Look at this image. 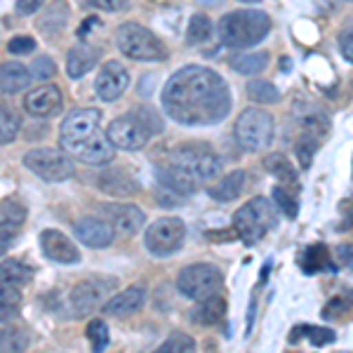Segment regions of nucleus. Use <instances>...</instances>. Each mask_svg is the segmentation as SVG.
Listing matches in <instances>:
<instances>
[{
  "label": "nucleus",
  "instance_id": "1",
  "mask_svg": "<svg viewBox=\"0 0 353 353\" xmlns=\"http://www.w3.org/2000/svg\"><path fill=\"white\" fill-rule=\"evenodd\" d=\"M163 109L174 123L186 128H210L231 113L229 85L217 71L189 64L179 68L165 83Z\"/></svg>",
  "mask_w": 353,
  "mask_h": 353
},
{
  "label": "nucleus",
  "instance_id": "2",
  "mask_svg": "<svg viewBox=\"0 0 353 353\" xmlns=\"http://www.w3.org/2000/svg\"><path fill=\"white\" fill-rule=\"evenodd\" d=\"M221 172V161L212 146L189 141L170 151L168 161L158 170V181L172 186L181 196H193L205 181H212Z\"/></svg>",
  "mask_w": 353,
  "mask_h": 353
},
{
  "label": "nucleus",
  "instance_id": "3",
  "mask_svg": "<svg viewBox=\"0 0 353 353\" xmlns=\"http://www.w3.org/2000/svg\"><path fill=\"white\" fill-rule=\"evenodd\" d=\"M271 31V17L264 10H236L219 19L221 43L233 50H248L264 41Z\"/></svg>",
  "mask_w": 353,
  "mask_h": 353
},
{
  "label": "nucleus",
  "instance_id": "4",
  "mask_svg": "<svg viewBox=\"0 0 353 353\" xmlns=\"http://www.w3.org/2000/svg\"><path fill=\"white\" fill-rule=\"evenodd\" d=\"M273 205L271 201H266V198L257 196L236 210V214H233V231L238 233V238H241L245 245L259 243L271 229H276L278 219H276Z\"/></svg>",
  "mask_w": 353,
  "mask_h": 353
},
{
  "label": "nucleus",
  "instance_id": "5",
  "mask_svg": "<svg viewBox=\"0 0 353 353\" xmlns=\"http://www.w3.org/2000/svg\"><path fill=\"white\" fill-rule=\"evenodd\" d=\"M116 45L132 61H161L168 57L161 38H156V33L137 21H125L118 26Z\"/></svg>",
  "mask_w": 353,
  "mask_h": 353
},
{
  "label": "nucleus",
  "instance_id": "6",
  "mask_svg": "<svg viewBox=\"0 0 353 353\" xmlns=\"http://www.w3.org/2000/svg\"><path fill=\"white\" fill-rule=\"evenodd\" d=\"M233 134H236V141L241 144L243 151L259 153L273 144L276 123H273L271 113H266L264 109H245L238 116Z\"/></svg>",
  "mask_w": 353,
  "mask_h": 353
},
{
  "label": "nucleus",
  "instance_id": "7",
  "mask_svg": "<svg viewBox=\"0 0 353 353\" xmlns=\"http://www.w3.org/2000/svg\"><path fill=\"white\" fill-rule=\"evenodd\" d=\"M221 271L214 264H205V261H198V264H189L179 271L176 276V290L184 294L186 299H208L212 294H217L221 290Z\"/></svg>",
  "mask_w": 353,
  "mask_h": 353
},
{
  "label": "nucleus",
  "instance_id": "8",
  "mask_svg": "<svg viewBox=\"0 0 353 353\" xmlns=\"http://www.w3.org/2000/svg\"><path fill=\"white\" fill-rule=\"evenodd\" d=\"M109 139L113 141L116 149H123V151H139L149 144V139L156 132L151 130V125L146 123V118L141 116V111H130L125 116L116 118L109 130H106Z\"/></svg>",
  "mask_w": 353,
  "mask_h": 353
},
{
  "label": "nucleus",
  "instance_id": "9",
  "mask_svg": "<svg viewBox=\"0 0 353 353\" xmlns=\"http://www.w3.org/2000/svg\"><path fill=\"white\" fill-rule=\"evenodd\" d=\"M24 165L33 174H38L45 181H52V184L71 179L76 172L71 156L64 149H33L24 156Z\"/></svg>",
  "mask_w": 353,
  "mask_h": 353
},
{
  "label": "nucleus",
  "instance_id": "10",
  "mask_svg": "<svg viewBox=\"0 0 353 353\" xmlns=\"http://www.w3.org/2000/svg\"><path fill=\"white\" fill-rule=\"evenodd\" d=\"M186 238V226L176 217H163L156 219L144 233V245L153 257H170L179 252Z\"/></svg>",
  "mask_w": 353,
  "mask_h": 353
},
{
  "label": "nucleus",
  "instance_id": "11",
  "mask_svg": "<svg viewBox=\"0 0 353 353\" xmlns=\"http://www.w3.org/2000/svg\"><path fill=\"white\" fill-rule=\"evenodd\" d=\"M101 111L99 109H76L64 118L59 128V144L66 153H71L76 146L88 141L90 137L99 132Z\"/></svg>",
  "mask_w": 353,
  "mask_h": 353
},
{
  "label": "nucleus",
  "instance_id": "12",
  "mask_svg": "<svg viewBox=\"0 0 353 353\" xmlns=\"http://www.w3.org/2000/svg\"><path fill=\"white\" fill-rule=\"evenodd\" d=\"M116 290V281L113 278H88V281H81L71 292V306L76 316H88L109 301V294Z\"/></svg>",
  "mask_w": 353,
  "mask_h": 353
},
{
  "label": "nucleus",
  "instance_id": "13",
  "mask_svg": "<svg viewBox=\"0 0 353 353\" xmlns=\"http://www.w3.org/2000/svg\"><path fill=\"white\" fill-rule=\"evenodd\" d=\"M130 85V73L125 71V66L121 61H106L101 66L99 76L94 81V92L101 101H116L121 99L123 92Z\"/></svg>",
  "mask_w": 353,
  "mask_h": 353
},
{
  "label": "nucleus",
  "instance_id": "14",
  "mask_svg": "<svg viewBox=\"0 0 353 353\" xmlns=\"http://www.w3.org/2000/svg\"><path fill=\"white\" fill-rule=\"evenodd\" d=\"M68 156L76 158L78 163L101 168V165H109L113 158H116V146H113V141L109 139V134L97 132L90 137L88 141H83L81 146H76Z\"/></svg>",
  "mask_w": 353,
  "mask_h": 353
},
{
  "label": "nucleus",
  "instance_id": "15",
  "mask_svg": "<svg viewBox=\"0 0 353 353\" xmlns=\"http://www.w3.org/2000/svg\"><path fill=\"white\" fill-rule=\"evenodd\" d=\"M73 233L83 245L92 250H101V248H109L116 238V229L109 219H97V217H83L76 221L73 226Z\"/></svg>",
  "mask_w": 353,
  "mask_h": 353
},
{
  "label": "nucleus",
  "instance_id": "16",
  "mask_svg": "<svg viewBox=\"0 0 353 353\" xmlns=\"http://www.w3.org/2000/svg\"><path fill=\"white\" fill-rule=\"evenodd\" d=\"M61 90L57 85H43V88H36L26 94L24 99V109L28 116L33 118H52L61 111Z\"/></svg>",
  "mask_w": 353,
  "mask_h": 353
},
{
  "label": "nucleus",
  "instance_id": "17",
  "mask_svg": "<svg viewBox=\"0 0 353 353\" xmlns=\"http://www.w3.org/2000/svg\"><path fill=\"white\" fill-rule=\"evenodd\" d=\"M41 248L45 257L57 261V264H78L81 261V252L73 241L57 229H45L41 233Z\"/></svg>",
  "mask_w": 353,
  "mask_h": 353
},
{
  "label": "nucleus",
  "instance_id": "18",
  "mask_svg": "<svg viewBox=\"0 0 353 353\" xmlns=\"http://www.w3.org/2000/svg\"><path fill=\"white\" fill-rule=\"evenodd\" d=\"M101 210H104L106 219L113 224L116 233H121V236H134L146 219L144 212H141L137 205H130V203H109Z\"/></svg>",
  "mask_w": 353,
  "mask_h": 353
},
{
  "label": "nucleus",
  "instance_id": "19",
  "mask_svg": "<svg viewBox=\"0 0 353 353\" xmlns=\"http://www.w3.org/2000/svg\"><path fill=\"white\" fill-rule=\"evenodd\" d=\"M146 301V290L141 285H132L123 292L113 294V297L104 304V313L106 316H132L144 306Z\"/></svg>",
  "mask_w": 353,
  "mask_h": 353
},
{
  "label": "nucleus",
  "instance_id": "20",
  "mask_svg": "<svg viewBox=\"0 0 353 353\" xmlns=\"http://www.w3.org/2000/svg\"><path fill=\"white\" fill-rule=\"evenodd\" d=\"M97 186L113 198H128V196H134V193L139 191V186H137V181L132 179V176H130L128 172H121V170L101 172L99 179H97Z\"/></svg>",
  "mask_w": 353,
  "mask_h": 353
},
{
  "label": "nucleus",
  "instance_id": "21",
  "mask_svg": "<svg viewBox=\"0 0 353 353\" xmlns=\"http://www.w3.org/2000/svg\"><path fill=\"white\" fill-rule=\"evenodd\" d=\"M31 78L33 71H28V66L19 64V61H5L0 68V90H3V94H17L28 88Z\"/></svg>",
  "mask_w": 353,
  "mask_h": 353
},
{
  "label": "nucleus",
  "instance_id": "22",
  "mask_svg": "<svg viewBox=\"0 0 353 353\" xmlns=\"http://www.w3.org/2000/svg\"><path fill=\"white\" fill-rule=\"evenodd\" d=\"M99 61V50L90 48V45H78V48L68 50L66 57V73L71 78H83L85 73H90Z\"/></svg>",
  "mask_w": 353,
  "mask_h": 353
},
{
  "label": "nucleus",
  "instance_id": "23",
  "mask_svg": "<svg viewBox=\"0 0 353 353\" xmlns=\"http://www.w3.org/2000/svg\"><path fill=\"white\" fill-rule=\"evenodd\" d=\"M245 179H248V174L243 172V170H233V172H229L224 176V179H219L214 186H210L208 193L212 201L217 203H231L236 201L238 196L243 193L245 189Z\"/></svg>",
  "mask_w": 353,
  "mask_h": 353
},
{
  "label": "nucleus",
  "instance_id": "24",
  "mask_svg": "<svg viewBox=\"0 0 353 353\" xmlns=\"http://www.w3.org/2000/svg\"><path fill=\"white\" fill-rule=\"evenodd\" d=\"M224 316H226V301L217 297V294H212V297L198 301V306L191 311V323L210 327V325H217Z\"/></svg>",
  "mask_w": 353,
  "mask_h": 353
},
{
  "label": "nucleus",
  "instance_id": "25",
  "mask_svg": "<svg viewBox=\"0 0 353 353\" xmlns=\"http://www.w3.org/2000/svg\"><path fill=\"white\" fill-rule=\"evenodd\" d=\"M301 269L304 273H318V271H332L337 273V266L332 264V257H330V250L325 245H311V248L304 250L301 254Z\"/></svg>",
  "mask_w": 353,
  "mask_h": 353
},
{
  "label": "nucleus",
  "instance_id": "26",
  "mask_svg": "<svg viewBox=\"0 0 353 353\" xmlns=\"http://www.w3.org/2000/svg\"><path fill=\"white\" fill-rule=\"evenodd\" d=\"M264 168L269 170L278 181H283V184H294V181H297V170H294L292 161H290L288 156H283V153L266 156Z\"/></svg>",
  "mask_w": 353,
  "mask_h": 353
},
{
  "label": "nucleus",
  "instance_id": "27",
  "mask_svg": "<svg viewBox=\"0 0 353 353\" xmlns=\"http://www.w3.org/2000/svg\"><path fill=\"white\" fill-rule=\"evenodd\" d=\"M301 337L309 339L316 349H323V346L332 344L334 339H337V334L332 332L330 327H318V325H299L294 327V332L290 334V341H299Z\"/></svg>",
  "mask_w": 353,
  "mask_h": 353
},
{
  "label": "nucleus",
  "instance_id": "28",
  "mask_svg": "<svg viewBox=\"0 0 353 353\" xmlns=\"http://www.w3.org/2000/svg\"><path fill=\"white\" fill-rule=\"evenodd\" d=\"M269 66V52L266 50H254V52H245L233 61V68L243 76H257Z\"/></svg>",
  "mask_w": 353,
  "mask_h": 353
},
{
  "label": "nucleus",
  "instance_id": "29",
  "mask_svg": "<svg viewBox=\"0 0 353 353\" xmlns=\"http://www.w3.org/2000/svg\"><path fill=\"white\" fill-rule=\"evenodd\" d=\"M0 273H3V283H10V285H17V288L26 285L33 278V269L19 259H3Z\"/></svg>",
  "mask_w": 353,
  "mask_h": 353
},
{
  "label": "nucleus",
  "instance_id": "30",
  "mask_svg": "<svg viewBox=\"0 0 353 353\" xmlns=\"http://www.w3.org/2000/svg\"><path fill=\"white\" fill-rule=\"evenodd\" d=\"M245 92L252 101H257V104H273V101L281 99V92L276 90V85L264 81V78H254V81H250L245 85Z\"/></svg>",
  "mask_w": 353,
  "mask_h": 353
},
{
  "label": "nucleus",
  "instance_id": "31",
  "mask_svg": "<svg viewBox=\"0 0 353 353\" xmlns=\"http://www.w3.org/2000/svg\"><path fill=\"white\" fill-rule=\"evenodd\" d=\"M212 33H214V26L208 17L193 14L189 21V28H186V41H189V45H203L212 38Z\"/></svg>",
  "mask_w": 353,
  "mask_h": 353
},
{
  "label": "nucleus",
  "instance_id": "32",
  "mask_svg": "<svg viewBox=\"0 0 353 353\" xmlns=\"http://www.w3.org/2000/svg\"><path fill=\"white\" fill-rule=\"evenodd\" d=\"M28 332L21 327H8L3 325V332H0V349L3 353H19L28 349Z\"/></svg>",
  "mask_w": 353,
  "mask_h": 353
},
{
  "label": "nucleus",
  "instance_id": "33",
  "mask_svg": "<svg viewBox=\"0 0 353 353\" xmlns=\"http://www.w3.org/2000/svg\"><path fill=\"white\" fill-rule=\"evenodd\" d=\"M66 19H68V10H66L64 0H54L52 8L48 10V14L41 17L38 26H41L45 33H57V31H61V26L66 24Z\"/></svg>",
  "mask_w": 353,
  "mask_h": 353
},
{
  "label": "nucleus",
  "instance_id": "34",
  "mask_svg": "<svg viewBox=\"0 0 353 353\" xmlns=\"http://www.w3.org/2000/svg\"><path fill=\"white\" fill-rule=\"evenodd\" d=\"M0 304H3V323H8V318L17 316V309L21 304V294L17 285H10V283H3V290H0Z\"/></svg>",
  "mask_w": 353,
  "mask_h": 353
},
{
  "label": "nucleus",
  "instance_id": "35",
  "mask_svg": "<svg viewBox=\"0 0 353 353\" xmlns=\"http://www.w3.org/2000/svg\"><path fill=\"white\" fill-rule=\"evenodd\" d=\"M85 332H88V339H90V344H92V351L101 353L109 346V327H106V323L101 321V318L90 321Z\"/></svg>",
  "mask_w": 353,
  "mask_h": 353
},
{
  "label": "nucleus",
  "instance_id": "36",
  "mask_svg": "<svg viewBox=\"0 0 353 353\" xmlns=\"http://www.w3.org/2000/svg\"><path fill=\"white\" fill-rule=\"evenodd\" d=\"M0 217H3V226H12V229H17V226L24 224L26 208L17 201H3V205H0Z\"/></svg>",
  "mask_w": 353,
  "mask_h": 353
},
{
  "label": "nucleus",
  "instance_id": "37",
  "mask_svg": "<svg viewBox=\"0 0 353 353\" xmlns=\"http://www.w3.org/2000/svg\"><path fill=\"white\" fill-rule=\"evenodd\" d=\"M19 118H17L14 111H10L8 106H3V111H0V141L3 144H10V141H14V137L19 134Z\"/></svg>",
  "mask_w": 353,
  "mask_h": 353
},
{
  "label": "nucleus",
  "instance_id": "38",
  "mask_svg": "<svg viewBox=\"0 0 353 353\" xmlns=\"http://www.w3.org/2000/svg\"><path fill=\"white\" fill-rule=\"evenodd\" d=\"M351 306H353V290H344V292L334 294V297L327 301L325 309H323V316L325 318L341 316V313H346Z\"/></svg>",
  "mask_w": 353,
  "mask_h": 353
},
{
  "label": "nucleus",
  "instance_id": "39",
  "mask_svg": "<svg viewBox=\"0 0 353 353\" xmlns=\"http://www.w3.org/2000/svg\"><path fill=\"white\" fill-rule=\"evenodd\" d=\"M193 349H196V341H193L189 334H184V332H172L161 344V353H176V351L191 353Z\"/></svg>",
  "mask_w": 353,
  "mask_h": 353
},
{
  "label": "nucleus",
  "instance_id": "40",
  "mask_svg": "<svg viewBox=\"0 0 353 353\" xmlns=\"http://www.w3.org/2000/svg\"><path fill=\"white\" fill-rule=\"evenodd\" d=\"M271 198H273V203H276L278 208H281L283 212H285V217L294 219V217H297V214H299L297 201H294L292 193H290L288 189H283V186H273Z\"/></svg>",
  "mask_w": 353,
  "mask_h": 353
},
{
  "label": "nucleus",
  "instance_id": "41",
  "mask_svg": "<svg viewBox=\"0 0 353 353\" xmlns=\"http://www.w3.org/2000/svg\"><path fill=\"white\" fill-rule=\"evenodd\" d=\"M156 198H158V205H163V208H176L184 196H181L179 191H174L172 186H168L161 181V186L156 189Z\"/></svg>",
  "mask_w": 353,
  "mask_h": 353
},
{
  "label": "nucleus",
  "instance_id": "42",
  "mask_svg": "<svg viewBox=\"0 0 353 353\" xmlns=\"http://www.w3.org/2000/svg\"><path fill=\"white\" fill-rule=\"evenodd\" d=\"M31 68H33V76L41 78V81H48V78H52L57 73V64H54V59H50V57H38Z\"/></svg>",
  "mask_w": 353,
  "mask_h": 353
},
{
  "label": "nucleus",
  "instance_id": "43",
  "mask_svg": "<svg viewBox=\"0 0 353 353\" xmlns=\"http://www.w3.org/2000/svg\"><path fill=\"white\" fill-rule=\"evenodd\" d=\"M8 50L12 54H28L36 50V41H33L31 36H14V38H10Z\"/></svg>",
  "mask_w": 353,
  "mask_h": 353
},
{
  "label": "nucleus",
  "instance_id": "44",
  "mask_svg": "<svg viewBox=\"0 0 353 353\" xmlns=\"http://www.w3.org/2000/svg\"><path fill=\"white\" fill-rule=\"evenodd\" d=\"M88 5H92L97 10H104V12H121L130 5V0H88Z\"/></svg>",
  "mask_w": 353,
  "mask_h": 353
},
{
  "label": "nucleus",
  "instance_id": "45",
  "mask_svg": "<svg viewBox=\"0 0 353 353\" xmlns=\"http://www.w3.org/2000/svg\"><path fill=\"white\" fill-rule=\"evenodd\" d=\"M334 254H337V261L344 269L353 271V243H341L334 248Z\"/></svg>",
  "mask_w": 353,
  "mask_h": 353
},
{
  "label": "nucleus",
  "instance_id": "46",
  "mask_svg": "<svg viewBox=\"0 0 353 353\" xmlns=\"http://www.w3.org/2000/svg\"><path fill=\"white\" fill-rule=\"evenodd\" d=\"M339 50H341V54H344V59L353 64V28H346V31H341Z\"/></svg>",
  "mask_w": 353,
  "mask_h": 353
},
{
  "label": "nucleus",
  "instance_id": "47",
  "mask_svg": "<svg viewBox=\"0 0 353 353\" xmlns=\"http://www.w3.org/2000/svg\"><path fill=\"white\" fill-rule=\"evenodd\" d=\"M45 0H17V12L19 14H33L43 8Z\"/></svg>",
  "mask_w": 353,
  "mask_h": 353
},
{
  "label": "nucleus",
  "instance_id": "48",
  "mask_svg": "<svg viewBox=\"0 0 353 353\" xmlns=\"http://www.w3.org/2000/svg\"><path fill=\"white\" fill-rule=\"evenodd\" d=\"M14 243V229L12 226H3V254L8 252V248Z\"/></svg>",
  "mask_w": 353,
  "mask_h": 353
},
{
  "label": "nucleus",
  "instance_id": "49",
  "mask_svg": "<svg viewBox=\"0 0 353 353\" xmlns=\"http://www.w3.org/2000/svg\"><path fill=\"white\" fill-rule=\"evenodd\" d=\"M97 24V19H88L85 24H81V28H78V38H85L90 33V26Z\"/></svg>",
  "mask_w": 353,
  "mask_h": 353
},
{
  "label": "nucleus",
  "instance_id": "50",
  "mask_svg": "<svg viewBox=\"0 0 353 353\" xmlns=\"http://www.w3.org/2000/svg\"><path fill=\"white\" fill-rule=\"evenodd\" d=\"M351 226H353V205H351V212L346 214V221L339 226V229H341V231H346V229H351Z\"/></svg>",
  "mask_w": 353,
  "mask_h": 353
},
{
  "label": "nucleus",
  "instance_id": "51",
  "mask_svg": "<svg viewBox=\"0 0 353 353\" xmlns=\"http://www.w3.org/2000/svg\"><path fill=\"white\" fill-rule=\"evenodd\" d=\"M198 3H203V5H219L221 0H198Z\"/></svg>",
  "mask_w": 353,
  "mask_h": 353
},
{
  "label": "nucleus",
  "instance_id": "52",
  "mask_svg": "<svg viewBox=\"0 0 353 353\" xmlns=\"http://www.w3.org/2000/svg\"><path fill=\"white\" fill-rule=\"evenodd\" d=\"M241 3H259V0H241Z\"/></svg>",
  "mask_w": 353,
  "mask_h": 353
}]
</instances>
